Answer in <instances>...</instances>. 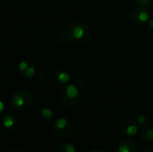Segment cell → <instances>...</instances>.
Listing matches in <instances>:
<instances>
[{
  "instance_id": "6",
  "label": "cell",
  "mask_w": 153,
  "mask_h": 152,
  "mask_svg": "<svg viewBox=\"0 0 153 152\" xmlns=\"http://www.w3.org/2000/svg\"><path fill=\"white\" fill-rule=\"evenodd\" d=\"M118 130L126 136H134L138 133V124L130 118H124L118 123Z\"/></svg>"
},
{
  "instance_id": "15",
  "label": "cell",
  "mask_w": 153,
  "mask_h": 152,
  "mask_svg": "<svg viewBox=\"0 0 153 152\" xmlns=\"http://www.w3.org/2000/svg\"><path fill=\"white\" fill-rule=\"evenodd\" d=\"M149 122H150V119H149V117H148L146 115H140V116L137 117V121H136V123H137L138 125H140V126L148 125H149Z\"/></svg>"
},
{
  "instance_id": "18",
  "label": "cell",
  "mask_w": 153,
  "mask_h": 152,
  "mask_svg": "<svg viewBox=\"0 0 153 152\" xmlns=\"http://www.w3.org/2000/svg\"><path fill=\"white\" fill-rule=\"evenodd\" d=\"M149 22V27H150V29L153 30V17L149 20V22Z\"/></svg>"
},
{
  "instance_id": "5",
  "label": "cell",
  "mask_w": 153,
  "mask_h": 152,
  "mask_svg": "<svg viewBox=\"0 0 153 152\" xmlns=\"http://www.w3.org/2000/svg\"><path fill=\"white\" fill-rule=\"evenodd\" d=\"M150 14L151 13L147 8L137 6V8L132 11L130 19H131V22L135 25H143L149 22Z\"/></svg>"
},
{
  "instance_id": "8",
  "label": "cell",
  "mask_w": 153,
  "mask_h": 152,
  "mask_svg": "<svg viewBox=\"0 0 153 152\" xmlns=\"http://www.w3.org/2000/svg\"><path fill=\"white\" fill-rule=\"evenodd\" d=\"M49 81L56 86H65L70 82V74L64 71H55L50 74Z\"/></svg>"
},
{
  "instance_id": "2",
  "label": "cell",
  "mask_w": 153,
  "mask_h": 152,
  "mask_svg": "<svg viewBox=\"0 0 153 152\" xmlns=\"http://www.w3.org/2000/svg\"><path fill=\"white\" fill-rule=\"evenodd\" d=\"M32 95L28 90H19L15 92L11 99L12 107L18 111L28 109L32 104Z\"/></svg>"
},
{
  "instance_id": "9",
  "label": "cell",
  "mask_w": 153,
  "mask_h": 152,
  "mask_svg": "<svg viewBox=\"0 0 153 152\" xmlns=\"http://www.w3.org/2000/svg\"><path fill=\"white\" fill-rule=\"evenodd\" d=\"M137 146L130 139H122L117 143V152H136Z\"/></svg>"
},
{
  "instance_id": "20",
  "label": "cell",
  "mask_w": 153,
  "mask_h": 152,
  "mask_svg": "<svg viewBox=\"0 0 153 152\" xmlns=\"http://www.w3.org/2000/svg\"><path fill=\"white\" fill-rule=\"evenodd\" d=\"M149 12H150V13H152L153 15V2L152 4L150 5V7H149Z\"/></svg>"
},
{
  "instance_id": "22",
  "label": "cell",
  "mask_w": 153,
  "mask_h": 152,
  "mask_svg": "<svg viewBox=\"0 0 153 152\" xmlns=\"http://www.w3.org/2000/svg\"><path fill=\"white\" fill-rule=\"evenodd\" d=\"M12 152H22V151H12Z\"/></svg>"
},
{
  "instance_id": "23",
  "label": "cell",
  "mask_w": 153,
  "mask_h": 152,
  "mask_svg": "<svg viewBox=\"0 0 153 152\" xmlns=\"http://www.w3.org/2000/svg\"><path fill=\"white\" fill-rule=\"evenodd\" d=\"M0 73H1V68H0Z\"/></svg>"
},
{
  "instance_id": "13",
  "label": "cell",
  "mask_w": 153,
  "mask_h": 152,
  "mask_svg": "<svg viewBox=\"0 0 153 152\" xmlns=\"http://www.w3.org/2000/svg\"><path fill=\"white\" fill-rule=\"evenodd\" d=\"M58 152H76V149L71 143L63 142L58 146Z\"/></svg>"
},
{
  "instance_id": "17",
  "label": "cell",
  "mask_w": 153,
  "mask_h": 152,
  "mask_svg": "<svg viewBox=\"0 0 153 152\" xmlns=\"http://www.w3.org/2000/svg\"><path fill=\"white\" fill-rule=\"evenodd\" d=\"M4 101L0 99V115L4 112Z\"/></svg>"
},
{
  "instance_id": "14",
  "label": "cell",
  "mask_w": 153,
  "mask_h": 152,
  "mask_svg": "<svg viewBox=\"0 0 153 152\" xmlns=\"http://www.w3.org/2000/svg\"><path fill=\"white\" fill-rule=\"evenodd\" d=\"M76 86L77 87H80V88H83L87 85L88 83V78L86 75L84 74H80L77 78H76Z\"/></svg>"
},
{
  "instance_id": "19",
  "label": "cell",
  "mask_w": 153,
  "mask_h": 152,
  "mask_svg": "<svg viewBox=\"0 0 153 152\" xmlns=\"http://www.w3.org/2000/svg\"><path fill=\"white\" fill-rule=\"evenodd\" d=\"M89 152H104L102 150L100 149H93V150H91Z\"/></svg>"
},
{
  "instance_id": "4",
  "label": "cell",
  "mask_w": 153,
  "mask_h": 152,
  "mask_svg": "<svg viewBox=\"0 0 153 152\" xmlns=\"http://www.w3.org/2000/svg\"><path fill=\"white\" fill-rule=\"evenodd\" d=\"M53 130L57 136L61 138H68L72 135L74 127L66 118L60 117L54 121Z\"/></svg>"
},
{
  "instance_id": "16",
  "label": "cell",
  "mask_w": 153,
  "mask_h": 152,
  "mask_svg": "<svg viewBox=\"0 0 153 152\" xmlns=\"http://www.w3.org/2000/svg\"><path fill=\"white\" fill-rule=\"evenodd\" d=\"M153 0H134V4H136L137 6L140 7H145V8H149L150 5L152 4Z\"/></svg>"
},
{
  "instance_id": "12",
  "label": "cell",
  "mask_w": 153,
  "mask_h": 152,
  "mask_svg": "<svg viewBox=\"0 0 153 152\" xmlns=\"http://www.w3.org/2000/svg\"><path fill=\"white\" fill-rule=\"evenodd\" d=\"M40 115L42 118L47 122V123H52L54 122L55 119V113L54 111L49 108H44L40 111Z\"/></svg>"
},
{
  "instance_id": "1",
  "label": "cell",
  "mask_w": 153,
  "mask_h": 152,
  "mask_svg": "<svg viewBox=\"0 0 153 152\" xmlns=\"http://www.w3.org/2000/svg\"><path fill=\"white\" fill-rule=\"evenodd\" d=\"M68 39L75 44H85L90 41L91 32L90 28L80 22L70 24L66 30Z\"/></svg>"
},
{
  "instance_id": "10",
  "label": "cell",
  "mask_w": 153,
  "mask_h": 152,
  "mask_svg": "<svg viewBox=\"0 0 153 152\" xmlns=\"http://www.w3.org/2000/svg\"><path fill=\"white\" fill-rule=\"evenodd\" d=\"M1 124L5 129H13L17 124V118L13 113L5 112L2 115Z\"/></svg>"
},
{
  "instance_id": "11",
  "label": "cell",
  "mask_w": 153,
  "mask_h": 152,
  "mask_svg": "<svg viewBox=\"0 0 153 152\" xmlns=\"http://www.w3.org/2000/svg\"><path fill=\"white\" fill-rule=\"evenodd\" d=\"M140 136L145 142H153V127L150 126L149 125L143 126V128L140 131Z\"/></svg>"
},
{
  "instance_id": "21",
  "label": "cell",
  "mask_w": 153,
  "mask_h": 152,
  "mask_svg": "<svg viewBox=\"0 0 153 152\" xmlns=\"http://www.w3.org/2000/svg\"><path fill=\"white\" fill-rule=\"evenodd\" d=\"M140 152H153V150H152V149H144V150L141 151Z\"/></svg>"
},
{
  "instance_id": "3",
  "label": "cell",
  "mask_w": 153,
  "mask_h": 152,
  "mask_svg": "<svg viewBox=\"0 0 153 152\" xmlns=\"http://www.w3.org/2000/svg\"><path fill=\"white\" fill-rule=\"evenodd\" d=\"M62 100L67 107H75L81 100V94L78 87L74 84L67 85L62 91Z\"/></svg>"
},
{
  "instance_id": "7",
  "label": "cell",
  "mask_w": 153,
  "mask_h": 152,
  "mask_svg": "<svg viewBox=\"0 0 153 152\" xmlns=\"http://www.w3.org/2000/svg\"><path fill=\"white\" fill-rule=\"evenodd\" d=\"M18 71L20 74L24 78H33L36 75V68L32 62L29 60L22 61L18 65Z\"/></svg>"
}]
</instances>
